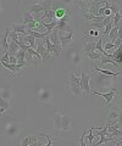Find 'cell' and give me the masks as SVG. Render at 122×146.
<instances>
[{
  "label": "cell",
  "mask_w": 122,
  "mask_h": 146,
  "mask_svg": "<svg viewBox=\"0 0 122 146\" xmlns=\"http://www.w3.org/2000/svg\"><path fill=\"white\" fill-rule=\"evenodd\" d=\"M106 0H93V1H85V0H76V4L81 7L83 13H92L98 16V9L105 5Z\"/></svg>",
  "instance_id": "6da1fadb"
},
{
  "label": "cell",
  "mask_w": 122,
  "mask_h": 146,
  "mask_svg": "<svg viewBox=\"0 0 122 146\" xmlns=\"http://www.w3.org/2000/svg\"><path fill=\"white\" fill-rule=\"evenodd\" d=\"M51 10L54 11V18L57 21H65L69 22L71 20V10L67 6H65L61 3H53Z\"/></svg>",
  "instance_id": "7a4b0ae2"
},
{
  "label": "cell",
  "mask_w": 122,
  "mask_h": 146,
  "mask_svg": "<svg viewBox=\"0 0 122 146\" xmlns=\"http://www.w3.org/2000/svg\"><path fill=\"white\" fill-rule=\"evenodd\" d=\"M57 36H59V40H60V43H61L62 49H64L69 44H71L72 40H73V29H72L71 26L67 25L65 28L57 29Z\"/></svg>",
  "instance_id": "3957f363"
},
{
  "label": "cell",
  "mask_w": 122,
  "mask_h": 146,
  "mask_svg": "<svg viewBox=\"0 0 122 146\" xmlns=\"http://www.w3.org/2000/svg\"><path fill=\"white\" fill-rule=\"evenodd\" d=\"M79 86L82 91H84V96L88 98L89 96V93H90V85H89V82H90V76L87 74L85 72L81 71V77H79Z\"/></svg>",
  "instance_id": "277c9868"
},
{
  "label": "cell",
  "mask_w": 122,
  "mask_h": 146,
  "mask_svg": "<svg viewBox=\"0 0 122 146\" xmlns=\"http://www.w3.org/2000/svg\"><path fill=\"white\" fill-rule=\"evenodd\" d=\"M116 93H120V89L114 88L112 90L107 91V93H98V91H93L94 95H98V96H103L105 99V107H107L112 102V100L116 98Z\"/></svg>",
  "instance_id": "5b68a950"
},
{
  "label": "cell",
  "mask_w": 122,
  "mask_h": 146,
  "mask_svg": "<svg viewBox=\"0 0 122 146\" xmlns=\"http://www.w3.org/2000/svg\"><path fill=\"white\" fill-rule=\"evenodd\" d=\"M72 128V119L67 116H61V121H60V130L61 131H69Z\"/></svg>",
  "instance_id": "8992f818"
},
{
  "label": "cell",
  "mask_w": 122,
  "mask_h": 146,
  "mask_svg": "<svg viewBox=\"0 0 122 146\" xmlns=\"http://www.w3.org/2000/svg\"><path fill=\"white\" fill-rule=\"evenodd\" d=\"M0 63H1V66L4 68H6L7 71H10L13 76H15L16 73H19L22 70V67H25V66L20 65V63H15V65H11V63H9V62H0Z\"/></svg>",
  "instance_id": "52a82bcc"
},
{
  "label": "cell",
  "mask_w": 122,
  "mask_h": 146,
  "mask_svg": "<svg viewBox=\"0 0 122 146\" xmlns=\"http://www.w3.org/2000/svg\"><path fill=\"white\" fill-rule=\"evenodd\" d=\"M35 46H37V52L42 56V58H49L50 57V55L48 54L47 49H45L44 43L40 39H37V42H35Z\"/></svg>",
  "instance_id": "ba28073f"
},
{
  "label": "cell",
  "mask_w": 122,
  "mask_h": 146,
  "mask_svg": "<svg viewBox=\"0 0 122 146\" xmlns=\"http://www.w3.org/2000/svg\"><path fill=\"white\" fill-rule=\"evenodd\" d=\"M84 52H90V51H95V40L92 38H87L84 36Z\"/></svg>",
  "instance_id": "9c48e42d"
},
{
  "label": "cell",
  "mask_w": 122,
  "mask_h": 146,
  "mask_svg": "<svg viewBox=\"0 0 122 146\" xmlns=\"http://www.w3.org/2000/svg\"><path fill=\"white\" fill-rule=\"evenodd\" d=\"M10 28H7L6 31H5V34H4L1 38H0V48H1L4 51H7L9 50V42H7V36H9V34H10Z\"/></svg>",
  "instance_id": "30bf717a"
},
{
  "label": "cell",
  "mask_w": 122,
  "mask_h": 146,
  "mask_svg": "<svg viewBox=\"0 0 122 146\" xmlns=\"http://www.w3.org/2000/svg\"><path fill=\"white\" fill-rule=\"evenodd\" d=\"M19 39L21 40L22 43L27 44L31 48H34L35 46V42H37V39H35L33 35H31V34H25L23 38H19Z\"/></svg>",
  "instance_id": "8fae6325"
},
{
  "label": "cell",
  "mask_w": 122,
  "mask_h": 146,
  "mask_svg": "<svg viewBox=\"0 0 122 146\" xmlns=\"http://www.w3.org/2000/svg\"><path fill=\"white\" fill-rule=\"evenodd\" d=\"M15 56L17 58V63H20V65H22V66L26 65V51L25 50L19 49V51L16 52Z\"/></svg>",
  "instance_id": "7c38bea8"
},
{
  "label": "cell",
  "mask_w": 122,
  "mask_h": 146,
  "mask_svg": "<svg viewBox=\"0 0 122 146\" xmlns=\"http://www.w3.org/2000/svg\"><path fill=\"white\" fill-rule=\"evenodd\" d=\"M10 29L13 31V32H16V33H22V34H27L26 33V25L25 23H21V25H12L10 27Z\"/></svg>",
  "instance_id": "4fadbf2b"
},
{
  "label": "cell",
  "mask_w": 122,
  "mask_h": 146,
  "mask_svg": "<svg viewBox=\"0 0 122 146\" xmlns=\"http://www.w3.org/2000/svg\"><path fill=\"white\" fill-rule=\"evenodd\" d=\"M38 136H27V138L22 141V146H28V145H37Z\"/></svg>",
  "instance_id": "5bb4252c"
},
{
  "label": "cell",
  "mask_w": 122,
  "mask_h": 146,
  "mask_svg": "<svg viewBox=\"0 0 122 146\" xmlns=\"http://www.w3.org/2000/svg\"><path fill=\"white\" fill-rule=\"evenodd\" d=\"M106 63H112V65L116 66L117 68H121V66L117 65V63L114 61V58H112V57H107V56H104V55H103V56L100 57V65L103 66V65H106Z\"/></svg>",
  "instance_id": "9a60e30c"
},
{
  "label": "cell",
  "mask_w": 122,
  "mask_h": 146,
  "mask_svg": "<svg viewBox=\"0 0 122 146\" xmlns=\"http://www.w3.org/2000/svg\"><path fill=\"white\" fill-rule=\"evenodd\" d=\"M84 36H87V38H92V39L95 40V38H98V36H99V32H98V29L88 28L87 31H85Z\"/></svg>",
  "instance_id": "2e32d148"
},
{
  "label": "cell",
  "mask_w": 122,
  "mask_h": 146,
  "mask_svg": "<svg viewBox=\"0 0 122 146\" xmlns=\"http://www.w3.org/2000/svg\"><path fill=\"white\" fill-rule=\"evenodd\" d=\"M19 49H20V48H19V45H17L15 42L10 40V43H9V50H7L9 54H10V55H13V56H15L16 52L19 51Z\"/></svg>",
  "instance_id": "e0dca14e"
},
{
  "label": "cell",
  "mask_w": 122,
  "mask_h": 146,
  "mask_svg": "<svg viewBox=\"0 0 122 146\" xmlns=\"http://www.w3.org/2000/svg\"><path fill=\"white\" fill-rule=\"evenodd\" d=\"M95 71L103 73L105 76H114V77H117V76H121V72H112V71H109V70H103V68H99L98 66H95Z\"/></svg>",
  "instance_id": "ac0fdd59"
},
{
  "label": "cell",
  "mask_w": 122,
  "mask_h": 146,
  "mask_svg": "<svg viewBox=\"0 0 122 146\" xmlns=\"http://www.w3.org/2000/svg\"><path fill=\"white\" fill-rule=\"evenodd\" d=\"M85 56L90 58V60H100V57L103 55L98 51H90V52H85Z\"/></svg>",
  "instance_id": "d6986e66"
},
{
  "label": "cell",
  "mask_w": 122,
  "mask_h": 146,
  "mask_svg": "<svg viewBox=\"0 0 122 146\" xmlns=\"http://www.w3.org/2000/svg\"><path fill=\"white\" fill-rule=\"evenodd\" d=\"M33 21H35L33 13L29 12V11L25 12V15H23V23L27 25V23H29V22H33Z\"/></svg>",
  "instance_id": "ffe728a7"
},
{
  "label": "cell",
  "mask_w": 122,
  "mask_h": 146,
  "mask_svg": "<svg viewBox=\"0 0 122 146\" xmlns=\"http://www.w3.org/2000/svg\"><path fill=\"white\" fill-rule=\"evenodd\" d=\"M45 49H47V51L49 55H53V51H54V45L50 40L48 39V36H45Z\"/></svg>",
  "instance_id": "44dd1931"
},
{
  "label": "cell",
  "mask_w": 122,
  "mask_h": 146,
  "mask_svg": "<svg viewBox=\"0 0 122 146\" xmlns=\"http://www.w3.org/2000/svg\"><path fill=\"white\" fill-rule=\"evenodd\" d=\"M40 3V5L43 6V10L44 11H49V10H51V5H53V1L51 0H44V1H39ZM43 11V12H44Z\"/></svg>",
  "instance_id": "7402d4cb"
},
{
  "label": "cell",
  "mask_w": 122,
  "mask_h": 146,
  "mask_svg": "<svg viewBox=\"0 0 122 146\" xmlns=\"http://www.w3.org/2000/svg\"><path fill=\"white\" fill-rule=\"evenodd\" d=\"M120 21H121V13H120V11H117L114 13V16H112V23H114V26H119Z\"/></svg>",
  "instance_id": "603a6c76"
},
{
  "label": "cell",
  "mask_w": 122,
  "mask_h": 146,
  "mask_svg": "<svg viewBox=\"0 0 122 146\" xmlns=\"http://www.w3.org/2000/svg\"><path fill=\"white\" fill-rule=\"evenodd\" d=\"M27 54H29L31 56H33V57H37L38 60H42V56H40V55L37 52V50H34L33 48H31V46L27 49Z\"/></svg>",
  "instance_id": "cb8c5ba5"
},
{
  "label": "cell",
  "mask_w": 122,
  "mask_h": 146,
  "mask_svg": "<svg viewBox=\"0 0 122 146\" xmlns=\"http://www.w3.org/2000/svg\"><path fill=\"white\" fill-rule=\"evenodd\" d=\"M120 113L119 112H116V111H110L109 112V115H107V118H106V121H111V119H116V118H120Z\"/></svg>",
  "instance_id": "d4e9b609"
},
{
  "label": "cell",
  "mask_w": 122,
  "mask_h": 146,
  "mask_svg": "<svg viewBox=\"0 0 122 146\" xmlns=\"http://www.w3.org/2000/svg\"><path fill=\"white\" fill-rule=\"evenodd\" d=\"M104 27H105V31H104V36H107V34L110 33L111 28H112V27H114V23H112V21H111V22H109V23L105 25Z\"/></svg>",
  "instance_id": "484cf974"
},
{
  "label": "cell",
  "mask_w": 122,
  "mask_h": 146,
  "mask_svg": "<svg viewBox=\"0 0 122 146\" xmlns=\"http://www.w3.org/2000/svg\"><path fill=\"white\" fill-rule=\"evenodd\" d=\"M88 133H89V134H88V136H87V135H85V136H87L88 140H89V145H92V144H93V139L95 138V136L93 135V128H90V129L88 130Z\"/></svg>",
  "instance_id": "4316f807"
},
{
  "label": "cell",
  "mask_w": 122,
  "mask_h": 146,
  "mask_svg": "<svg viewBox=\"0 0 122 146\" xmlns=\"http://www.w3.org/2000/svg\"><path fill=\"white\" fill-rule=\"evenodd\" d=\"M0 62H9V51H5V54L0 57Z\"/></svg>",
  "instance_id": "83f0119b"
},
{
  "label": "cell",
  "mask_w": 122,
  "mask_h": 146,
  "mask_svg": "<svg viewBox=\"0 0 122 146\" xmlns=\"http://www.w3.org/2000/svg\"><path fill=\"white\" fill-rule=\"evenodd\" d=\"M5 111H6V110L4 108V107L1 106V105H0V116H1V115H4V113H5Z\"/></svg>",
  "instance_id": "f1b7e54d"
},
{
  "label": "cell",
  "mask_w": 122,
  "mask_h": 146,
  "mask_svg": "<svg viewBox=\"0 0 122 146\" xmlns=\"http://www.w3.org/2000/svg\"><path fill=\"white\" fill-rule=\"evenodd\" d=\"M17 1H19V3H21V1H22V0H17Z\"/></svg>",
  "instance_id": "f546056e"
}]
</instances>
